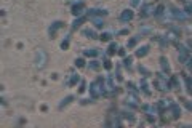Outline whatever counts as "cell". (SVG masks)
<instances>
[{
	"instance_id": "30bf717a",
	"label": "cell",
	"mask_w": 192,
	"mask_h": 128,
	"mask_svg": "<svg viewBox=\"0 0 192 128\" xmlns=\"http://www.w3.org/2000/svg\"><path fill=\"white\" fill-rule=\"evenodd\" d=\"M139 87H141V90H143V93L146 95V96L151 95V90H149V85H147V80H146V79H141Z\"/></svg>"
},
{
	"instance_id": "6da1fadb",
	"label": "cell",
	"mask_w": 192,
	"mask_h": 128,
	"mask_svg": "<svg viewBox=\"0 0 192 128\" xmlns=\"http://www.w3.org/2000/svg\"><path fill=\"white\" fill-rule=\"evenodd\" d=\"M90 93H91L93 98H99V96L104 93V80L101 77L96 79L95 82L90 85Z\"/></svg>"
},
{
	"instance_id": "44dd1931",
	"label": "cell",
	"mask_w": 192,
	"mask_h": 128,
	"mask_svg": "<svg viewBox=\"0 0 192 128\" xmlns=\"http://www.w3.org/2000/svg\"><path fill=\"white\" fill-rule=\"evenodd\" d=\"M117 43H111V45H109V48H107V55H114L117 51Z\"/></svg>"
},
{
	"instance_id": "74e56055",
	"label": "cell",
	"mask_w": 192,
	"mask_h": 128,
	"mask_svg": "<svg viewBox=\"0 0 192 128\" xmlns=\"http://www.w3.org/2000/svg\"><path fill=\"white\" fill-rule=\"evenodd\" d=\"M186 107H187V109H189V111H192V101L186 103Z\"/></svg>"
},
{
	"instance_id": "f35d334b",
	"label": "cell",
	"mask_w": 192,
	"mask_h": 128,
	"mask_svg": "<svg viewBox=\"0 0 192 128\" xmlns=\"http://www.w3.org/2000/svg\"><path fill=\"white\" fill-rule=\"evenodd\" d=\"M187 48H189V50L192 51V40H189V42H187Z\"/></svg>"
},
{
	"instance_id": "d6986e66",
	"label": "cell",
	"mask_w": 192,
	"mask_h": 128,
	"mask_svg": "<svg viewBox=\"0 0 192 128\" xmlns=\"http://www.w3.org/2000/svg\"><path fill=\"white\" fill-rule=\"evenodd\" d=\"M88 13H90V15H98V16H104V15H107V10H90Z\"/></svg>"
},
{
	"instance_id": "8fae6325",
	"label": "cell",
	"mask_w": 192,
	"mask_h": 128,
	"mask_svg": "<svg viewBox=\"0 0 192 128\" xmlns=\"http://www.w3.org/2000/svg\"><path fill=\"white\" fill-rule=\"evenodd\" d=\"M147 51H149V45H143L136 50V56H138V58H143V56L147 55Z\"/></svg>"
},
{
	"instance_id": "1f68e13d",
	"label": "cell",
	"mask_w": 192,
	"mask_h": 128,
	"mask_svg": "<svg viewBox=\"0 0 192 128\" xmlns=\"http://www.w3.org/2000/svg\"><path fill=\"white\" fill-rule=\"evenodd\" d=\"M67 47H69V40H64V42L61 43V48H62V50H66Z\"/></svg>"
},
{
	"instance_id": "ba28073f",
	"label": "cell",
	"mask_w": 192,
	"mask_h": 128,
	"mask_svg": "<svg viewBox=\"0 0 192 128\" xmlns=\"http://www.w3.org/2000/svg\"><path fill=\"white\" fill-rule=\"evenodd\" d=\"M61 27H62V23H61V21L53 23V24H51V27H50V35H51V37H54V35H56V32L59 31Z\"/></svg>"
},
{
	"instance_id": "4316f807",
	"label": "cell",
	"mask_w": 192,
	"mask_h": 128,
	"mask_svg": "<svg viewBox=\"0 0 192 128\" xmlns=\"http://www.w3.org/2000/svg\"><path fill=\"white\" fill-rule=\"evenodd\" d=\"M131 63H133V58H130V56H128V58H125V61H123L125 67H130V66H131Z\"/></svg>"
},
{
	"instance_id": "d590c367",
	"label": "cell",
	"mask_w": 192,
	"mask_h": 128,
	"mask_svg": "<svg viewBox=\"0 0 192 128\" xmlns=\"http://www.w3.org/2000/svg\"><path fill=\"white\" fill-rule=\"evenodd\" d=\"M187 69H189V71H192V58H189V59H187Z\"/></svg>"
},
{
	"instance_id": "e575fe53",
	"label": "cell",
	"mask_w": 192,
	"mask_h": 128,
	"mask_svg": "<svg viewBox=\"0 0 192 128\" xmlns=\"http://www.w3.org/2000/svg\"><path fill=\"white\" fill-rule=\"evenodd\" d=\"M104 67H106V69H111V61H109V59H106V61H104Z\"/></svg>"
},
{
	"instance_id": "7a4b0ae2",
	"label": "cell",
	"mask_w": 192,
	"mask_h": 128,
	"mask_svg": "<svg viewBox=\"0 0 192 128\" xmlns=\"http://www.w3.org/2000/svg\"><path fill=\"white\" fill-rule=\"evenodd\" d=\"M154 87L157 88V90H160V91H168L170 90V83L167 82V77H163L162 74H159L157 79L154 80Z\"/></svg>"
},
{
	"instance_id": "9c48e42d",
	"label": "cell",
	"mask_w": 192,
	"mask_h": 128,
	"mask_svg": "<svg viewBox=\"0 0 192 128\" xmlns=\"http://www.w3.org/2000/svg\"><path fill=\"white\" fill-rule=\"evenodd\" d=\"M151 13H154V7L152 5H144L141 8V16H143V18H146V16H149Z\"/></svg>"
},
{
	"instance_id": "4fadbf2b",
	"label": "cell",
	"mask_w": 192,
	"mask_h": 128,
	"mask_svg": "<svg viewBox=\"0 0 192 128\" xmlns=\"http://www.w3.org/2000/svg\"><path fill=\"white\" fill-rule=\"evenodd\" d=\"M83 3H79V5H74V8H72V15L74 16H80L82 15V11H83Z\"/></svg>"
},
{
	"instance_id": "ac0fdd59",
	"label": "cell",
	"mask_w": 192,
	"mask_h": 128,
	"mask_svg": "<svg viewBox=\"0 0 192 128\" xmlns=\"http://www.w3.org/2000/svg\"><path fill=\"white\" fill-rule=\"evenodd\" d=\"M79 80H80L79 75H70V80L67 82V85H69V87H72V85H75V83H79Z\"/></svg>"
},
{
	"instance_id": "ab89813d",
	"label": "cell",
	"mask_w": 192,
	"mask_h": 128,
	"mask_svg": "<svg viewBox=\"0 0 192 128\" xmlns=\"http://www.w3.org/2000/svg\"><path fill=\"white\" fill-rule=\"evenodd\" d=\"M131 5H139V0H131Z\"/></svg>"
},
{
	"instance_id": "f546056e",
	"label": "cell",
	"mask_w": 192,
	"mask_h": 128,
	"mask_svg": "<svg viewBox=\"0 0 192 128\" xmlns=\"http://www.w3.org/2000/svg\"><path fill=\"white\" fill-rule=\"evenodd\" d=\"M93 24H95L96 27H103V21H101V19H93Z\"/></svg>"
},
{
	"instance_id": "5bb4252c",
	"label": "cell",
	"mask_w": 192,
	"mask_h": 128,
	"mask_svg": "<svg viewBox=\"0 0 192 128\" xmlns=\"http://www.w3.org/2000/svg\"><path fill=\"white\" fill-rule=\"evenodd\" d=\"M165 39H170V40L179 39V31H178V29H171L170 32H167V37H165Z\"/></svg>"
},
{
	"instance_id": "d6a6232c",
	"label": "cell",
	"mask_w": 192,
	"mask_h": 128,
	"mask_svg": "<svg viewBox=\"0 0 192 128\" xmlns=\"http://www.w3.org/2000/svg\"><path fill=\"white\" fill-rule=\"evenodd\" d=\"M75 66H77V67H83V59H77V61H75Z\"/></svg>"
},
{
	"instance_id": "52a82bcc",
	"label": "cell",
	"mask_w": 192,
	"mask_h": 128,
	"mask_svg": "<svg viewBox=\"0 0 192 128\" xmlns=\"http://www.w3.org/2000/svg\"><path fill=\"white\" fill-rule=\"evenodd\" d=\"M160 66H162V71H163V72L170 74L171 67H170V63H168V59L165 58V56H162V58H160Z\"/></svg>"
},
{
	"instance_id": "7c38bea8",
	"label": "cell",
	"mask_w": 192,
	"mask_h": 128,
	"mask_svg": "<svg viewBox=\"0 0 192 128\" xmlns=\"http://www.w3.org/2000/svg\"><path fill=\"white\" fill-rule=\"evenodd\" d=\"M127 104H130L131 107H136L138 106V98H136V95L133 93V95H128V98H127Z\"/></svg>"
},
{
	"instance_id": "836d02e7",
	"label": "cell",
	"mask_w": 192,
	"mask_h": 128,
	"mask_svg": "<svg viewBox=\"0 0 192 128\" xmlns=\"http://www.w3.org/2000/svg\"><path fill=\"white\" fill-rule=\"evenodd\" d=\"M187 87H189V91L192 93V77H191V79H187Z\"/></svg>"
},
{
	"instance_id": "5b68a950",
	"label": "cell",
	"mask_w": 192,
	"mask_h": 128,
	"mask_svg": "<svg viewBox=\"0 0 192 128\" xmlns=\"http://www.w3.org/2000/svg\"><path fill=\"white\" fill-rule=\"evenodd\" d=\"M170 10H171V16H173V18H176V19H186V18H187V15H184L183 11L178 10V8L171 7Z\"/></svg>"
},
{
	"instance_id": "7402d4cb",
	"label": "cell",
	"mask_w": 192,
	"mask_h": 128,
	"mask_svg": "<svg viewBox=\"0 0 192 128\" xmlns=\"http://www.w3.org/2000/svg\"><path fill=\"white\" fill-rule=\"evenodd\" d=\"M85 19H87V18H85V16H82V18H79V19H75V21H74L72 26H74V27H79L82 23H85Z\"/></svg>"
},
{
	"instance_id": "9a60e30c",
	"label": "cell",
	"mask_w": 192,
	"mask_h": 128,
	"mask_svg": "<svg viewBox=\"0 0 192 128\" xmlns=\"http://www.w3.org/2000/svg\"><path fill=\"white\" fill-rule=\"evenodd\" d=\"M171 111H173V117L178 119L179 115H181V109H179L178 104H171Z\"/></svg>"
},
{
	"instance_id": "d4e9b609",
	"label": "cell",
	"mask_w": 192,
	"mask_h": 128,
	"mask_svg": "<svg viewBox=\"0 0 192 128\" xmlns=\"http://www.w3.org/2000/svg\"><path fill=\"white\" fill-rule=\"evenodd\" d=\"M138 40H139V37H133L131 40H130V42H128V48H131V47H135L136 45V43H138Z\"/></svg>"
},
{
	"instance_id": "8992f818",
	"label": "cell",
	"mask_w": 192,
	"mask_h": 128,
	"mask_svg": "<svg viewBox=\"0 0 192 128\" xmlns=\"http://www.w3.org/2000/svg\"><path fill=\"white\" fill-rule=\"evenodd\" d=\"M133 19V11L131 10H123L122 15H120V21L127 23V21H131Z\"/></svg>"
},
{
	"instance_id": "83f0119b",
	"label": "cell",
	"mask_w": 192,
	"mask_h": 128,
	"mask_svg": "<svg viewBox=\"0 0 192 128\" xmlns=\"http://www.w3.org/2000/svg\"><path fill=\"white\" fill-rule=\"evenodd\" d=\"M139 72H143V74L146 75V77H149V75H151V72H149V71H147L144 66H139Z\"/></svg>"
},
{
	"instance_id": "3957f363",
	"label": "cell",
	"mask_w": 192,
	"mask_h": 128,
	"mask_svg": "<svg viewBox=\"0 0 192 128\" xmlns=\"http://www.w3.org/2000/svg\"><path fill=\"white\" fill-rule=\"evenodd\" d=\"M35 64H37V67H45L46 64V53L43 50H37V55H35Z\"/></svg>"
},
{
	"instance_id": "e0dca14e",
	"label": "cell",
	"mask_w": 192,
	"mask_h": 128,
	"mask_svg": "<svg viewBox=\"0 0 192 128\" xmlns=\"http://www.w3.org/2000/svg\"><path fill=\"white\" fill-rule=\"evenodd\" d=\"M171 104H170V101H159V107H160V112L162 111H165V109H168Z\"/></svg>"
},
{
	"instance_id": "2e32d148",
	"label": "cell",
	"mask_w": 192,
	"mask_h": 128,
	"mask_svg": "<svg viewBox=\"0 0 192 128\" xmlns=\"http://www.w3.org/2000/svg\"><path fill=\"white\" fill-rule=\"evenodd\" d=\"M70 101H74V96H67V98H66V99H62V101H61V104H59V106H58V107H59V109H62V107H66V106H67V104H69Z\"/></svg>"
},
{
	"instance_id": "4dcf8cb0",
	"label": "cell",
	"mask_w": 192,
	"mask_h": 128,
	"mask_svg": "<svg viewBox=\"0 0 192 128\" xmlns=\"http://www.w3.org/2000/svg\"><path fill=\"white\" fill-rule=\"evenodd\" d=\"M186 11H187V15H192V5H191V3H187V5H186Z\"/></svg>"
},
{
	"instance_id": "ffe728a7",
	"label": "cell",
	"mask_w": 192,
	"mask_h": 128,
	"mask_svg": "<svg viewBox=\"0 0 192 128\" xmlns=\"http://www.w3.org/2000/svg\"><path fill=\"white\" fill-rule=\"evenodd\" d=\"M82 34H83L85 37H93V39L96 37V32H95V31H91V29H85L83 32H82Z\"/></svg>"
},
{
	"instance_id": "cb8c5ba5",
	"label": "cell",
	"mask_w": 192,
	"mask_h": 128,
	"mask_svg": "<svg viewBox=\"0 0 192 128\" xmlns=\"http://www.w3.org/2000/svg\"><path fill=\"white\" fill-rule=\"evenodd\" d=\"M83 55L85 56H96L98 55V50H85Z\"/></svg>"
},
{
	"instance_id": "484cf974",
	"label": "cell",
	"mask_w": 192,
	"mask_h": 128,
	"mask_svg": "<svg viewBox=\"0 0 192 128\" xmlns=\"http://www.w3.org/2000/svg\"><path fill=\"white\" fill-rule=\"evenodd\" d=\"M90 69L98 71V69H99V63H98V61H91V63H90Z\"/></svg>"
},
{
	"instance_id": "f1b7e54d",
	"label": "cell",
	"mask_w": 192,
	"mask_h": 128,
	"mask_svg": "<svg viewBox=\"0 0 192 128\" xmlns=\"http://www.w3.org/2000/svg\"><path fill=\"white\" fill-rule=\"evenodd\" d=\"M111 39V32H104L103 35H101V40H109Z\"/></svg>"
},
{
	"instance_id": "277c9868",
	"label": "cell",
	"mask_w": 192,
	"mask_h": 128,
	"mask_svg": "<svg viewBox=\"0 0 192 128\" xmlns=\"http://www.w3.org/2000/svg\"><path fill=\"white\" fill-rule=\"evenodd\" d=\"M191 51L187 50L186 45H179V61L181 63H186L187 61V56H189Z\"/></svg>"
},
{
	"instance_id": "603a6c76",
	"label": "cell",
	"mask_w": 192,
	"mask_h": 128,
	"mask_svg": "<svg viewBox=\"0 0 192 128\" xmlns=\"http://www.w3.org/2000/svg\"><path fill=\"white\" fill-rule=\"evenodd\" d=\"M163 10H165V7H163V5H159V7L154 10V15H155V16H160V15H162V11H163Z\"/></svg>"
},
{
	"instance_id": "8d00e7d4",
	"label": "cell",
	"mask_w": 192,
	"mask_h": 128,
	"mask_svg": "<svg viewBox=\"0 0 192 128\" xmlns=\"http://www.w3.org/2000/svg\"><path fill=\"white\" fill-rule=\"evenodd\" d=\"M79 91H80V93H83V91H85V82L80 83V90H79Z\"/></svg>"
}]
</instances>
